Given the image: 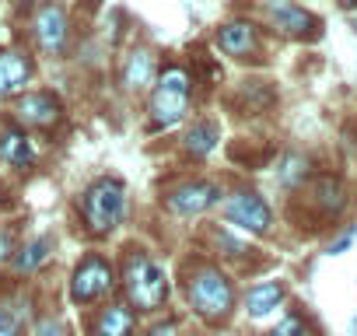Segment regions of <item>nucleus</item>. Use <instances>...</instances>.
<instances>
[{
  "label": "nucleus",
  "instance_id": "f257e3e1",
  "mask_svg": "<svg viewBox=\"0 0 357 336\" xmlns=\"http://www.w3.org/2000/svg\"><path fill=\"white\" fill-rule=\"evenodd\" d=\"M183 291L190 308L204 319V322H225L235 308V284L231 277L207 263V259H190L183 270Z\"/></svg>",
  "mask_w": 357,
  "mask_h": 336
},
{
  "label": "nucleus",
  "instance_id": "f03ea898",
  "mask_svg": "<svg viewBox=\"0 0 357 336\" xmlns=\"http://www.w3.org/2000/svg\"><path fill=\"white\" fill-rule=\"evenodd\" d=\"M119 287L126 294V305L137 312H161L168 305V294H172L165 266L144 249H126Z\"/></svg>",
  "mask_w": 357,
  "mask_h": 336
},
{
  "label": "nucleus",
  "instance_id": "7ed1b4c3",
  "mask_svg": "<svg viewBox=\"0 0 357 336\" xmlns=\"http://www.w3.org/2000/svg\"><path fill=\"white\" fill-rule=\"evenodd\" d=\"M77 211H81V224H84V231H88L91 238L112 235V231L126 221V211H130V197H126L123 179H116V176L95 179V183L81 193Z\"/></svg>",
  "mask_w": 357,
  "mask_h": 336
},
{
  "label": "nucleus",
  "instance_id": "20e7f679",
  "mask_svg": "<svg viewBox=\"0 0 357 336\" xmlns=\"http://www.w3.org/2000/svg\"><path fill=\"white\" fill-rule=\"evenodd\" d=\"M190 95H193L190 74L183 67H165L154 77V91H151V109H147L151 130L161 133V130H172L183 123L190 112Z\"/></svg>",
  "mask_w": 357,
  "mask_h": 336
},
{
  "label": "nucleus",
  "instance_id": "39448f33",
  "mask_svg": "<svg viewBox=\"0 0 357 336\" xmlns=\"http://www.w3.org/2000/svg\"><path fill=\"white\" fill-rule=\"evenodd\" d=\"M112 287H116V266L105 256H98V252L84 256L74 266V273H70V301L77 308H88V305L105 301L112 294Z\"/></svg>",
  "mask_w": 357,
  "mask_h": 336
},
{
  "label": "nucleus",
  "instance_id": "423d86ee",
  "mask_svg": "<svg viewBox=\"0 0 357 336\" xmlns=\"http://www.w3.org/2000/svg\"><path fill=\"white\" fill-rule=\"evenodd\" d=\"M221 211H225V221L235 224L238 231H249V235H266L273 228V211L270 204L252 193V190H235L221 200Z\"/></svg>",
  "mask_w": 357,
  "mask_h": 336
},
{
  "label": "nucleus",
  "instance_id": "0eeeda50",
  "mask_svg": "<svg viewBox=\"0 0 357 336\" xmlns=\"http://www.w3.org/2000/svg\"><path fill=\"white\" fill-rule=\"evenodd\" d=\"M218 204H221V186L207 179H183L172 190H165V207L175 217H200Z\"/></svg>",
  "mask_w": 357,
  "mask_h": 336
},
{
  "label": "nucleus",
  "instance_id": "6e6552de",
  "mask_svg": "<svg viewBox=\"0 0 357 336\" xmlns=\"http://www.w3.org/2000/svg\"><path fill=\"white\" fill-rule=\"evenodd\" d=\"M11 119L22 130H53L63 123V102L53 91H22L15 98Z\"/></svg>",
  "mask_w": 357,
  "mask_h": 336
},
{
  "label": "nucleus",
  "instance_id": "1a4fd4ad",
  "mask_svg": "<svg viewBox=\"0 0 357 336\" xmlns=\"http://www.w3.org/2000/svg\"><path fill=\"white\" fill-rule=\"evenodd\" d=\"M32 39H36V49L43 56H60L67 49V39H70V22H67V11L63 4L50 0L43 4L32 18Z\"/></svg>",
  "mask_w": 357,
  "mask_h": 336
},
{
  "label": "nucleus",
  "instance_id": "9d476101",
  "mask_svg": "<svg viewBox=\"0 0 357 336\" xmlns=\"http://www.w3.org/2000/svg\"><path fill=\"white\" fill-rule=\"evenodd\" d=\"M259 11L266 15L270 29H277L284 36L305 39V36H315L319 32V18L308 15L305 8H298L294 0H259Z\"/></svg>",
  "mask_w": 357,
  "mask_h": 336
},
{
  "label": "nucleus",
  "instance_id": "9b49d317",
  "mask_svg": "<svg viewBox=\"0 0 357 336\" xmlns=\"http://www.w3.org/2000/svg\"><path fill=\"white\" fill-rule=\"evenodd\" d=\"M36 161V144L29 137V130H22L15 119L0 126V165L15 168V172H25Z\"/></svg>",
  "mask_w": 357,
  "mask_h": 336
},
{
  "label": "nucleus",
  "instance_id": "f8f14e48",
  "mask_svg": "<svg viewBox=\"0 0 357 336\" xmlns=\"http://www.w3.org/2000/svg\"><path fill=\"white\" fill-rule=\"evenodd\" d=\"M154 77H158V60H154V53H151L147 46L130 49L126 60H123V70H119L123 91H126V95H140V91H147V88L154 84Z\"/></svg>",
  "mask_w": 357,
  "mask_h": 336
},
{
  "label": "nucleus",
  "instance_id": "ddd939ff",
  "mask_svg": "<svg viewBox=\"0 0 357 336\" xmlns=\"http://www.w3.org/2000/svg\"><path fill=\"white\" fill-rule=\"evenodd\" d=\"M32 81V60L22 49H0V102L18 98Z\"/></svg>",
  "mask_w": 357,
  "mask_h": 336
},
{
  "label": "nucleus",
  "instance_id": "4468645a",
  "mask_svg": "<svg viewBox=\"0 0 357 336\" xmlns=\"http://www.w3.org/2000/svg\"><path fill=\"white\" fill-rule=\"evenodd\" d=\"M218 46H221V53H225V56L249 60V56L259 49V32H256V25H252V22L235 18V22H225V25L218 29Z\"/></svg>",
  "mask_w": 357,
  "mask_h": 336
},
{
  "label": "nucleus",
  "instance_id": "2eb2a0df",
  "mask_svg": "<svg viewBox=\"0 0 357 336\" xmlns=\"http://www.w3.org/2000/svg\"><path fill=\"white\" fill-rule=\"evenodd\" d=\"M133 329H137L133 308L112 301V305H102L98 308V315L88 326V336H133Z\"/></svg>",
  "mask_w": 357,
  "mask_h": 336
},
{
  "label": "nucleus",
  "instance_id": "dca6fc26",
  "mask_svg": "<svg viewBox=\"0 0 357 336\" xmlns=\"http://www.w3.org/2000/svg\"><path fill=\"white\" fill-rule=\"evenodd\" d=\"M53 249H56V242H53L50 235L29 238L25 245H18V249H15V256H11V270H15L18 277H32V273H39V270L50 263Z\"/></svg>",
  "mask_w": 357,
  "mask_h": 336
},
{
  "label": "nucleus",
  "instance_id": "f3484780",
  "mask_svg": "<svg viewBox=\"0 0 357 336\" xmlns=\"http://www.w3.org/2000/svg\"><path fill=\"white\" fill-rule=\"evenodd\" d=\"M221 144V126L214 119H193V126L183 133V151L190 158H207Z\"/></svg>",
  "mask_w": 357,
  "mask_h": 336
},
{
  "label": "nucleus",
  "instance_id": "a211bd4d",
  "mask_svg": "<svg viewBox=\"0 0 357 336\" xmlns=\"http://www.w3.org/2000/svg\"><path fill=\"white\" fill-rule=\"evenodd\" d=\"M280 305H284V284L280 280H263V284L249 287V294H245V312L252 319H266Z\"/></svg>",
  "mask_w": 357,
  "mask_h": 336
},
{
  "label": "nucleus",
  "instance_id": "6ab92c4d",
  "mask_svg": "<svg viewBox=\"0 0 357 336\" xmlns=\"http://www.w3.org/2000/svg\"><path fill=\"white\" fill-rule=\"evenodd\" d=\"M25 319H29V308H25L22 294H15V291L0 294V336H22Z\"/></svg>",
  "mask_w": 357,
  "mask_h": 336
},
{
  "label": "nucleus",
  "instance_id": "aec40b11",
  "mask_svg": "<svg viewBox=\"0 0 357 336\" xmlns=\"http://www.w3.org/2000/svg\"><path fill=\"white\" fill-rule=\"evenodd\" d=\"M312 197H315L319 211H326V214H340V211L347 207V190H343V183L333 179V176H322V179L312 186Z\"/></svg>",
  "mask_w": 357,
  "mask_h": 336
},
{
  "label": "nucleus",
  "instance_id": "412c9836",
  "mask_svg": "<svg viewBox=\"0 0 357 336\" xmlns=\"http://www.w3.org/2000/svg\"><path fill=\"white\" fill-rule=\"evenodd\" d=\"M305 176H308V161L301 154L284 158V165H280V183L284 186H298V183H305Z\"/></svg>",
  "mask_w": 357,
  "mask_h": 336
},
{
  "label": "nucleus",
  "instance_id": "4be33fe9",
  "mask_svg": "<svg viewBox=\"0 0 357 336\" xmlns=\"http://www.w3.org/2000/svg\"><path fill=\"white\" fill-rule=\"evenodd\" d=\"M270 336H315V333H312V326H308L298 312H291V315H284V319L277 322V329H273Z\"/></svg>",
  "mask_w": 357,
  "mask_h": 336
},
{
  "label": "nucleus",
  "instance_id": "5701e85b",
  "mask_svg": "<svg viewBox=\"0 0 357 336\" xmlns=\"http://www.w3.org/2000/svg\"><path fill=\"white\" fill-rule=\"evenodd\" d=\"M32 336H67V326H63V319H60V315L46 312V315H39V319H36Z\"/></svg>",
  "mask_w": 357,
  "mask_h": 336
},
{
  "label": "nucleus",
  "instance_id": "b1692460",
  "mask_svg": "<svg viewBox=\"0 0 357 336\" xmlns=\"http://www.w3.org/2000/svg\"><path fill=\"white\" fill-rule=\"evenodd\" d=\"M15 256V231L0 224V263H8Z\"/></svg>",
  "mask_w": 357,
  "mask_h": 336
},
{
  "label": "nucleus",
  "instance_id": "393cba45",
  "mask_svg": "<svg viewBox=\"0 0 357 336\" xmlns=\"http://www.w3.org/2000/svg\"><path fill=\"white\" fill-rule=\"evenodd\" d=\"M147 336H178V326H175V319H165V322H154L147 329Z\"/></svg>",
  "mask_w": 357,
  "mask_h": 336
},
{
  "label": "nucleus",
  "instance_id": "a878e982",
  "mask_svg": "<svg viewBox=\"0 0 357 336\" xmlns=\"http://www.w3.org/2000/svg\"><path fill=\"white\" fill-rule=\"evenodd\" d=\"M350 242H354V231H350V235H340V238H336V242L329 245V252H340V249H347Z\"/></svg>",
  "mask_w": 357,
  "mask_h": 336
},
{
  "label": "nucleus",
  "instance_id": "bb28decb",
  "mask_svg": "<svg viewBox=\"0 0 357 336\" xmlns=\"http://www.w3.org/2000/svg\"><path fill=\"white\" fill-rule=\"evenodd\" d=\"M0 204H4V186H0Z\"/></svg>",
  "mask_w": 357,
  "mask_h": 336
},
{
  "label": "nucleus",
  "instance_id": "cd10ccee",
  "mask_svg": "<svg viewBox=\"0 0 357 336\" xmlns=\"http://www.w3.org/2000/svg\"><path fill=\"white\" fill-rule=\"evenodd\" d=\"M354 25H357V18H354Z\"/></svg>",
  "mask_w": 357,
  "mask_h": 336
}]
</instances>
